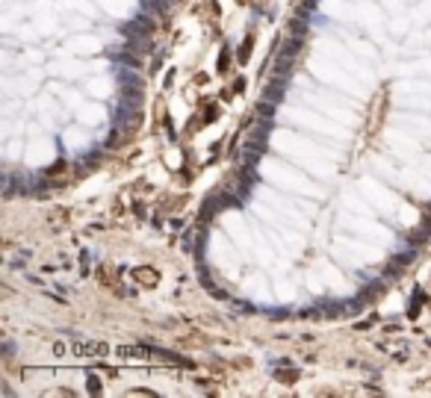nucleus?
Returning a JSON list of instances; mask_svg holds the SVG:
<instances>
[{
	"label": "nucleus",
	"instance_id": "9",
	"mask_svg": "<svg viewBox=\"0 0 431 398\" xmlns=\"http://www.w3.org/2000/svg\"><path fill=\"white\" fill-rule=\"evenodd\" d=\"M257 112H263V115H269V118H272V115H275V104H272V101H263V104L257 106Z\"/></svg>",
	"mask_w": 431,
	"mask_h": 398
},
{
	"label": "nucleus",
	"instance_id": "13",
	"mask_svg": "<svg viewBox=\"0 0 431 398\" xmlns=\"http://www.w3.org/2000/svg\"><path fill=\"white\" fill-rule=\"evenodd\" d=\"M233 307H237L240 313H254L251 310V304H245V301H233Z\"/></svg>",
	"mask_w": 431,
	"mask_h": 398
},
{
	"label": "nucleus",
	"instance_id": "3",
	"mask_svg": "<svg viewBox=\"0 0 431 398\" xmlns=\"http://www.w3.org/2000/svg\"><path fill=\"white\" fill-rule=\"evenodd\" d=\"M121 33L124 35H151L154 33V18L148 15V12H142V15H136L133 21H127V24L121 27Z\"/></svg>",
	"mask_w": 431,
	"mask_h": 398
},
{
	"label": "nucleus",
	"instance_id": "6",
	"mask_svg": "<svg viewBox=\"0 0 431 398\" xmlns=\"http://www.w3.org/2000/svg\"><path fill=\"white\" fill-rule=\"evenodd\" d=\"M422 301H428V298H425V292H422V289H414L411 307H408V316H411V319H416V316H419V307H422Z\"/></svg>",
	"mask_w": 431,
	"mask_h": 398
},
{
	"label": "nucleus",
	"instance_id": "5",
	"mask_svg": "<svg viewBox=\"0 0 431 398\" xmlns=\"http://www.w3.org/2000/svg\"><path fill=\"white\" fill-rule=\"evenodd\" d=\"M222 207H224V204H222V198H219V195H216V201L210 198L207 204L201 207V222H210V218H213V215H216V212H219Z\"/></svg>",
	"mask_w": 431,
	"mask_h": 398
},
{
	"label": "nucleus",
	"instance_id": "12",
	"mask_svg": "<svg viewBox=\"0 0 431 398\" xmlns=\"http://www.w3.org/2000/svg\"><path fill=\"white\" fill-rule=\"evenodd\" d=\"M278 378H281L284 383H293V381H298V372H290V375H284V372H281Z\"/></svg>",
	"mask_w": 431,
	"mask_h": 398
},
{
	"label": "nucleus",
	"instance_id": "10",
	"mask_svg": "<svg viewBox=\"0 0 431 398\" xmlns=\"http://www.w3.org/2000/svg\"><path fill=\"white\" fill-rule=\"evenodd\" d=\"M227 62H230V48H224V51H222V59H219V71L227 68Z\"/></svg>",
	"mask_w": 431,
	"mask_h": 398
},
{
	"label": "nucleus",
	"instance_id": "1",
	"mask_svg": "<svg viewBox=\"0 0 431 398\" xmlns=\"http://www.w3.org/2000/svg\"><path fill=\"white\" fill-rule=\"evenodd\" d=\"M115 357L121 360H156V363H169V366H180V369H192V360L174 354V351H163L154 345H119L115 348Z\"/></svg>",
	"mask_w": 431,
	"mask_h": 398
},
{
	"label": "nucleus",
	"instance_id": "4",
	"mask_svg": "<svg viewBox=\"0 0 431 398\" xmlns=\"http://www.w3.org/2000/svg\"><path fill=\"white\" fill-rule=\"evenodd\" d=\"M290 71H293V56H278L275 59V77L278 80H290Z\"/></svg>",
	"mask_w": 431,
	"mask_h": 398
},
{
	"label": "nucleus",
	"instance_id": "2",
	"mask_svg": "<svg viewBox=\"0 0 431 398\" xmlns=\"http://www.w3.org/2000/svg\"><path fill=\"white\" fill-rule=\"evenodd\" d=\"M71 354L74 357H86V360H104L109 357V345L104 339H86V336H71Z\"/></svg>",
	"mask_w": 431,
	"mask_h": 398
},
{
	"label": "nucleus",
	"instance_id": "8",
	"mask_svg": "<svg viewBox=\"0 0 431 398\" xmlns=\"http://www.w3.org/2000/svg\"><path fill=\"white\" fill-rule=\"evenodd\" d=\"M86 389H89V392H101V389H104V383H101V378H98V375H89V378H86Z\"/></svg>",
	"mask_w": 431,
	"mask_h": 398
},
{
	"label": "nucleus",
	"instance_id": "11",
	"mask_svg": "<svg viewBox=\"0 0 431 398\" xmlns=\"http://www.w3.org/2000/svg\"><path fill=\"white\" fill-rule=\"evenodd\" d=\"M71 348H65L62 345V342H53V354H56V357H62V354H68Z\"/></svg>",
	"mask_w": 431,
	"mask_h": 398
},
{
	"label": "nucleus",
	"instance_id": "7",
	"mask_svg": "<svg viewBox=\"0 0 431 398\" xmlns=\"http://www.w3.org/2000/svg\"><path fill=\"white\" fill-rule=\"evenodd\" d=\"M251 45H254V38L251 35H245V41H242V48H240V62L245 65L248 62V56H251Z\"/></svg>",
	"mask_w": 431,
	"mask_h": 398
}]
</instances>
